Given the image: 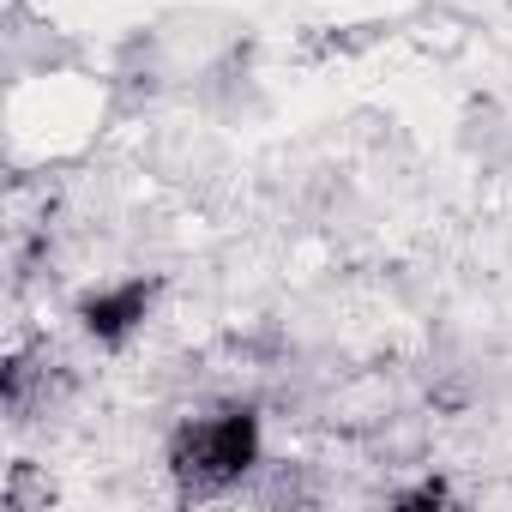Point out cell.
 <instances>
[{
  "label": "cell",
  "mask_w": 512,
  "mask_h": 512,
  "mask_svg": "<svg viewBox=\"0 0 512 512\" xmlns=\"http://www.w3.org/2000/svg\"><path fill=\"white\" fill-rule=\"evenodd\" d=\"M253 464H260V416L253 410H217L199 416L175 434L169 446V470L181 476V488L193 494H217L229 482H241Z\"/></svg>",
  "instance_id": "obj_1"
},
{
  "label": "cell",
  "mask_w": 512,
  "mask_h": 512,
  "mask_svg": "<svg viewBox=\"0 0 512 512\" xmlns=\"http://www.w3.org/2000/svg\"><path fill=\"white\" fill-rule=\"evenodd\" d=\"M151 296H157V284H151V278H127V284H109V290L85 296L79 320H85V332H91L97 344H127V338L145 326Z\"/></svg>",
  "instance_id": "obj_2"
}]
</instances>
